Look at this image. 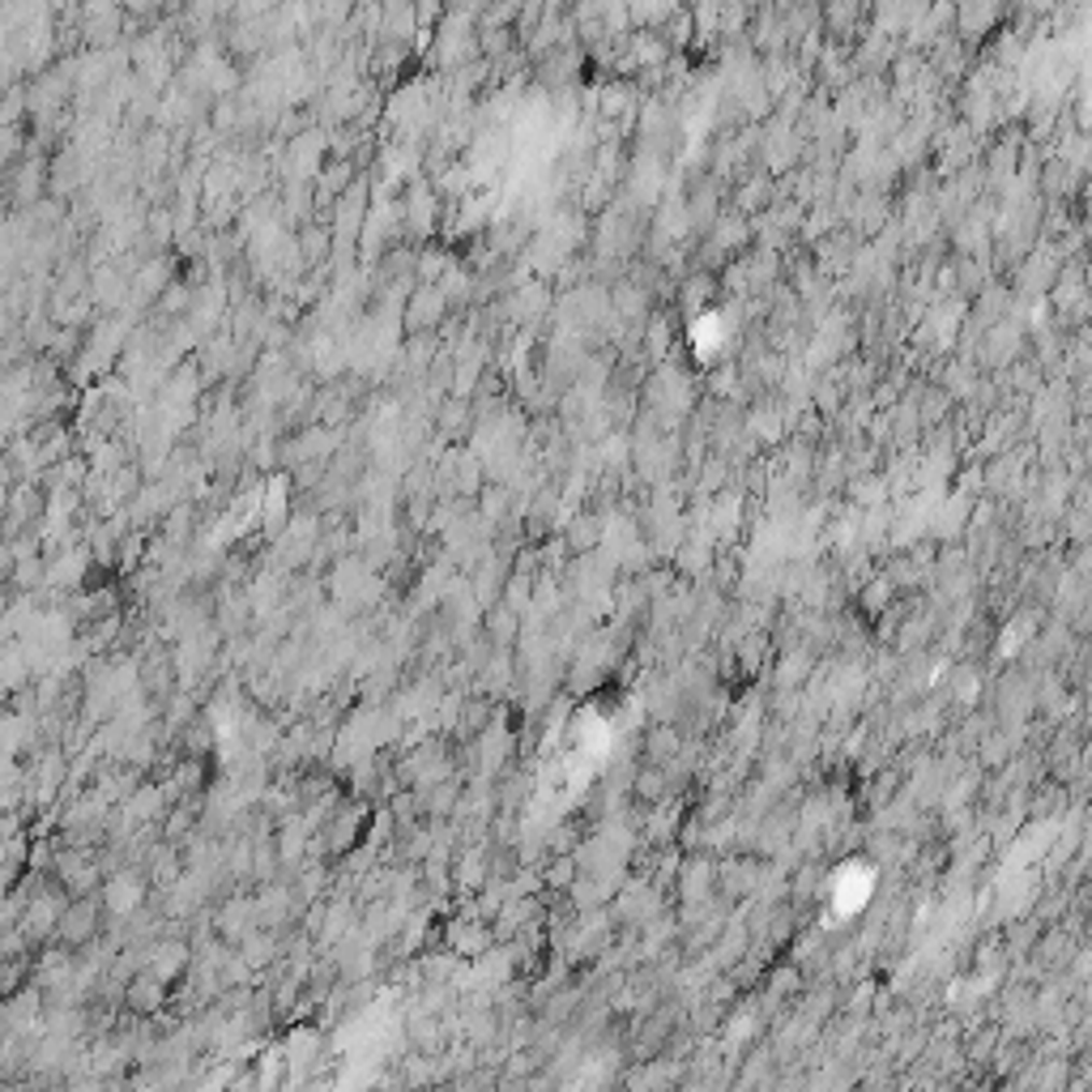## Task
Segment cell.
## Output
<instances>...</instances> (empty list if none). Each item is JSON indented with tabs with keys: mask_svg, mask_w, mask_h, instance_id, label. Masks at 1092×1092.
<instances>
[{
	"mask_svg": "<svg viewBox=\"0 0 1092 1092\" xmlns=\"http://www.w3.org/2000/svg\"><path fill=\"white\" fill-rule=\"evenodd\" d=\"M90 290H95V299H99L103 308H116V299L124 295V282L116 278V269H99Z\"/></svg>",
	"mask_w": 1092,
	"mask_h": 1092,
	"instance_id": "6",
	"label": "cell"
},
{
	"mask_svg": "<svg viewBox=\"0 0 1092 1092\" xmlns=\"http://www.w3.org/2000/svg\"><path fill=\"white\" fill-rule=\"evenodd\" d=\"M9 581H13L17 594H39V590H47V559H39V555L17 559L13 572H9Z\"/></svg>",
	"mask_w": 1092,
	"mask_h": 1092,
	"instance_id": "4",
	"label": "cell"
},
{
	"mask_svg": "<svg viewBox=\"0 0 1092 1092\" xmlns=\"http://www.w3.org/2000/svg\"><path fill=\"white\" fill-rule=\"evenodd\" d=\"M95 935H99V900L86 892V896H73V900H65V909H60V922H56V939L73 952V948H86V944H95Z\"/></svg>",
	"mask_w": 1092,
	"mask_h": 1092,
	"instance_id": "1",
	"label": "cell"
},
{
	"mask_svg": "<svg viewBox=\"0 0 1092 1092\" xmlns=\"http://www.w3.org/2000/svg\"><path fill=\"white\" fill-rule=\"evenodd\" d=\"M128 1007H132V1011H154V1007H162V977H154V973L132 977V981H128Z\"/></svg>",
	"mask_w": 1092,
	"mask_h": 1092,
	"instance_id": "5",
	"label": "cell"
},
{
	"mask_svg": "<svg viewBox=\"0 0 1092 1092\" xmlns=\"http://www.w3.org/2000/svg\"><path fill=\"white\" fill-rule=\"evenodd\" d=\"M82 572H86V555H69V551H52V559H47V585H56V590H65V585H77L82 581Z\"/></svg>",
	"mask_w": 1092,
	"mask_h": 1092,
	"instance_id": "3",
	"label": "cell"
},
{
	"mask_svg": "<svg viewBox=\"0 0 1092 1092\" xmlns=\"http://www.w3.org/2000/svg\"><path fill=\"white\" fill-rule=\"evenodd\" d=\"M141 875L137 870H116L108 883H103V909L112 913V918H128V913H137V905H141Z\"/></svg>",
	"mask_w": 1092,
	"mask_h": 1092,
	"instance_id": "2",
	"label": "cell"
}]
</instances>
